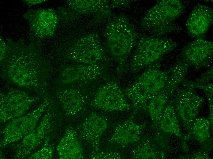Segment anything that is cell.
<instances>
[{"label": "cell", "mask_w": 213, "mask_h": 159, "mask_svg": "<svg viewBox=\"0 0 213 159\" xmlns=\"http://www.w3.org/2000/svg\"><path fill=\"white\" fill-rule=\"evenodd\" d=\"M91 105L106 111H125L131 106L118 83L109 81L101 86L96 92Z\"/></svg>", "instance_id": "9"}, {"label": "cell", "mask_w": 213, "mask_h": 159, "mask_svg": "<svg viewBox=\"0 0 213 159\" xmlns=\"http://www.w3.org/2000/svg\"><path fill=\"white\" fill-rule=\"evenodd\" d=\"M148 137H141L137 143L135 148L131 152L130 158L133 159H162L164 157V152L163 149L160 148L159 144Z\"/></svg>", "instance_id": "22"}, {"label": "cell", "mask_w": 213, "mask_h": 159, "mask_svg": "<svg viewBox=\"0 0 213 159\" xmlns=\"http://www.w3.org/2000/svg\"><path fill=\"white\" fill-rule=\"evenodd\" d=\"M178 46L170 38L142 35L138 36L129 66L131 72L141 69L159 61L166 53Z\"/></svg>", "instance_id": "5"}, {"label": "cell", "mask_w": 213, "mask_h": 159, "mask_svg": "<svg viewBox=\"0 0 213 159\" xmlns=\"http://www.w3.org/2000/svg\"><path fill=\"white\" fill-rule=\"evenodd\" d=\"M67 2L69 8L75 13L93 16L96 22L110 18L112 16L108 0H74L67 1Z\"/></svg>", "instance_id": "17"}, {"label": "cell", "mask_w": 213, "mask_h": 159, "mask_svg": "<svg viewBox=\"0 0 213 159\" xmlns=\"http://www.w3.org/2000/svg\"><path fill=\"white\" fill-rule=\"evenodd\" d=\"M177 89L169 101L173 105L179 121L187 131L197 118L204 101L194 88L189 87Z\"/></svg>", "instance_id": "6"}, {"label": "cell", "mask_w": 213, "mask_h": 159, "mask_svg": "<svg viewBox=\"0 0 213 159\" xmlns=\"http://www.w3.org/2000/svg\"><path fill=\"white\" fill-rule=\"evenodd\" d=\"M213 9L199 4L194 8L186 22L189 35L195 39L204 38L213 23Z\"/></svg>", "instance_id": "16"}, {"label": "cell", "mask_w": 213, "mask_h": 159, "mask_svg": "<svg viewBox=\"0 0 213 159\" xmlns=\"http://www.w3.org/2000/svg\"><path fill=\"white\" fill-rule=\"evenodd\" d=\"M52 103L47 97L41 105L31 113L10 120L3 131L1 146L18 141L32 131L43 113Z\"/></svg>", "instance_id": "8"}, {"label": "cell", "mask_w": 213, "mask_h": 159, "mask_svg": "<svg viewBox=\"0 0 213 159\" xmlns=\"http://www.w3.org/2000/svg\"><path fill=\"white\" fill-rule=\"evenodd\" d=\"M18 46L6 51L4 59V74L14 84L26 88H39L45 73L40 57L31 47Z\"/></svg>", "instance_id": "1"}, {"label": "cell", "mask_w": 213, "mask_h": 159, "mask_svg": "<svg viewBox=\"0 0 213 159\" xmlns=\"http://www.w3.org/2000/svg\"><path fill=\"white\" fill-rule=\"evenodd\" d=\"M153 124L157 133V136L161 138L163 136L169 135H176L181 139L182 138L179 120L169 101L159 118Z\"/></svg>", "instance_id": "19"}, {"label": "cell", "mask_w": 213, "mask_h": 159, "mask_svg": "<svg viewBox=\"0 0 213 159\" xmlns=\"http://www.w3.org/2000/svg\"><path fill=\"white\" fill-rule=\"evenodd\" d=\"M29 21L33 35L43 38L52 36L57 28L58 18L56 13L50 9L30 10L26 13Z\"/></svg>", "instance_id": "13"}, {"label": "cell", "mask_w": 213, "mask_h": 159, "mask_svg": "<svg viewBox=\"0 0 213 159\" xmlns=\"http://www.w3.org/2000/svg\"><path fill=\"white\" fill-rule=\"evenodd\" d=\"M109 126L107 118L95 113L88 116L78 127L80 137L89 144L94 152L99 150L101 137Z\"/></svg>", "instance_id": "15"}, {"label": "cell", "mask_w": 213, "mask_h": 159, "mask_svg": "<svg viewBox=\"0 0 213 159\" xmlns=\"http://www.w3.org/2000/svg\"><path fill=\"white\" fill-rule=\"evenodd\" d=\"M34 101L29 94L23 91L10 90L2 93L0 97V119L1 122L23 116Z\"/></svg>", "instance_id": "10"}, {"label": "cell", "mask_w": 213, "mask_h": 159, "mask_svg": "<svg viewBox=\"0 0 213 159\" xmlns=\"http://www.w3.org/2000/svg\"><path fill=\"white\" fill-rule=\"evenodd\" d=\"M101 64L77 63L65 67L61 74V80L65 84L88 83L95 81L102 74Z\"/></svg>", "instance_id": "14"}, {"label": "cell", "mask_w": 213, "mask_h": 159, "mask_svg": "<svg viewBox=\"0 0 213 159\" xmlns=\"http://www.w3.org/2000/svg\"><path fill=\"white\" fill-rule=\"evenodd\" d=\"M145 124H138L132 116L115 128L109 140L110 144L121 147H125L137 143L140 139Z\"/></svg>", "instance_id": "18"}, {"label": "cell", "mask_w": 213, "mask_h": 159, "mask_svg": "<svg viewBox=\"0 0 213 159\" xmlns=\"http://www.w3.org/2000/svg\"><path fill=\"white\" fill-rule=\"evenodd\" d=\"M25 1V2L26 3H27L28 4H30V5H35L36 4H37L42 3V2H44V1H43V0H42V1H41H41L40 0H39H39L38 1V0H37V1H36V0H35V1H34V0L33 1V0H32V1L28 0V1Z\"/></svg>", "instance_id": "28"}, {"label": "cell", "mask_w": 213, "mask_h": 159, "mask_svg": "<svg viewBox=\"0 0 213 159\" xmlns=\"http://www.w3.org/2000/svg\"><path fill=\"white\" fill-rule=\"evenodd\" d=\"M90 157L92 159H120L123 158L120 153L111 150L92 151Z\"/></svg>", "instance_id": "25"}, {"label": "cell", "mask_w": 213, "mask_h": 159, "mask_svg": "<svg viewBox=\"0 0 213 159\" xmlns=\"http://www.w3.org/2000/svg\"><path fill=\"white\" fill-rule=\"evenodd\" d=\"M188 132L190 136L195 138L203 148H208L211 141L210 122L207 118H196Z\"/></svg>", "instance_id": "23"}, {"label": "cell", "mask_w": 213, "mask_h": 159, "mask_svg": "<svg viewBox=\"0 0 213 159\" xmlns=\"http://www.w3.org/2000/svg\"><path fill=\"white\" fill-rule=\"evenodd\" d=\"M213 80V66L198 79L193 82L198 84H206L212 82Z\"/></svg>", "instance_id": "26"}, {"label": "cell", "mask_w": 213, "mask_h": 159, "mask_svg": "<svg viewBox=\"0 0 213 159\" xmlns=\"http://www.w3.org/2000/svg\"><path fill=\"white\" fill-rule=\"evenodd\" d=\"M49 136L45 141L44 144L39 150L33 154L29 158L30 159H50L53 155L54 149L50 143Z\"/></svg>", "instance_id": "24"}, {"label": "cell", "mask_w": 213, "mask_h": 159, "mask_svg": "<svg viewBox=\"0 0 213 159\" xmlns=\"http://www.w3.org/2000/svg\"><path fill=\"white\" fill-rule=\"evenodd\" d=\"M66 57L77 63L101 64L106 54L98 34L87 35L76 40L68 50Z\"/></svg>", "instance_id": "7"}, {"label": "cell", "mask_w": 213, "mask_h": 159, "mask_svg": "<svg viewBox=\"0 0 213 159\" xmlns=\"http://www.w3.org/2000/svg\"><path fill=\"white\" fill-rule=\"evenodd\" d=\"M184 8L181 0H158L142 18L141 26L151 35L157 37L180 30L181 28L174 22Z\"/></svg>", "instance_id": "4"}, {"label": "cell", "mask_w": 213, "mask_h": 159, "mask_svg": "<svg viewBox=\"0 0 213 159\" xmlns=\"http://www.w3.org/2000/svg\"><path fill=\"white\" fill-rule=\"evenodd\" d=\"M181 55L182 61L196 71L209 67L213 61V42L204 38L196 39L184 47Z\"/></svg>", "instance_id": "11"}, {"label": "cell", "mask_w": 213, "mask_h": 159, "mask_svg": "<svg viewBox=\"0 0 213 159\" xmlns=\"http://www.w3.org/2000/svg\"><path fill=\"white\" fill-rule=\"evenodd\" d=\"M132 0H112L110 5V8H116L121 6H128Z\"/></svg>", "instance_id": "27"}, {"label": "cell", "mask_w": 213, "mask_h": 159, "mask_svg": "<svg viewBox=\"0 0 213 159\" xmlns=\"http://www.w3.org/2000/svg\"><path fill=\"white\" fill-rule=\"evenodd\" d=\"M52 104L47 108L39 126L23 138L17 148L16 155L17 158H24L49 136L54 114Z\"/></svg>", "instance_id": "12"}, {"label": "cell", "mask_w": 213, "mask_h": 159, "mask_svg": "<svg viewBox=\"0 0 213 159\" xmlns=\"http://www.w3.org/2000/svg\"><path fill=\"white\" fill-rule=\"evenodd\" d=\"M59 98L66 114L69 116L76 115L82 111L85 105V99L79 89L69 88L59 92Z\"/></svg>", "instance_id": "21"}, {"label": "cell", "mask_w": 213, "mask_h": 159, "mask_svg": "<svg viewBox=\"0 0 213 159\" xmlns=\"http://www.w3.org/2000/svg\"><path fill=\"white\" fill-rule=\"evenodd\" d=\"M160 61L146 67L145 70L124 92L134 111H140L149 99L162 90L166 85L172 70L161 69Z\"/></svg>", "instance_id": "3"}, {"label": "cell", "mask_w": 213, "mask_h": 159, "mask_svg": "<svg viewBox=\"0 0 213 159\" xmlns=\"http://www.w3.org/2000/svg\"><path fill=\"white\" fill-rule=\"evenodd\" d=\"M57 150L61 159H82L84 157L83 149L77 133L72 127L66 129Z\"/></svg>", "instance_id": "20"}, {"label": "cell", "mask_w": 213, "mask_h": 159, "mask_svg": "<svg viewBox=\"0 0 213 159\" xmlns=\"http://www.w3.org/2000/svg\"><path fill=\"white\" fill-rule=\"evenodd\" d=\"M104 36L108 50L117 63V72H123L138 39L135 28L125 15L120 14L109 20Z\"/></svg>", "instance_id": "2"}]
</instances>
